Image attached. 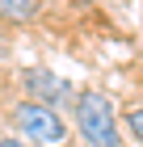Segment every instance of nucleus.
Here are the masks:
<instances>
[{
	"mask_svg": "<svg viewBox=\"0 0 143 147\" xmlns=\"http://www.w3.org/2000/svg\"><path fill=\"white\" fill-rule=\"evenodd\" d=\"M72 118H76V130L84 139V147H122V130H118V118H114V105L101 88H80L76 105H72Z\"/></svg>",
	"mask_w": 143,
	"mask_h": 147,
	"instance_id": "1",
	"label": "nucleus"
},
{
	"mask_svg": "<svg viewBox=\"0 0 143 147\" xmlns=\"http://www.w3.org/2000/svg\"><path fill=\"white\" fill-rule=\"evenodd\" d=\"M13 126H17L30 143H38V147H63V143H67V122H63V113L51 109V105H38V101L13 105Z\"/></svg>",
	"mask_w": 143,
	"mask_h": 147,
	"instance_id": "2",
	"label": "nucleus"
},
{
	"mask_svg": "<svg viewBox=\"0 0 143 147\" xmlns=\"http://www.w3.org/2000/svg\"><path fill=\"white\" fill-rule=\"evenodd\" d=\"M21 84H25V101H38V105H51V109L63 113L67 105H76V92L63 76H55V71H46V67H25L21 71Z\"/></svg>",
	"mask_w": 143,
	"mask_h": 147,
	"instance_id": "3",
	"label": "nucleus"
},
{
	"mask_svg": "<svg viewBox=\"0 0 143 147\" xmlns=\"http://www.w3.org/2000/svg\"><path fill=\"white\" fill-rule=\"evenodd\" d=\"M0 17L13 21V25L34 21V17H38V0H0Z\"/></svg>",
	"mask_w": 143,
	"mask_h": 147,
	"instance_id": "4",
	"label": "nucleus"
},
{
	"mask_svg": "<svg viewBox=\"0 0 143 147\" xmlns=\"http://www.w3.org/2000/svg\"><path fill=\"white\" fill-rule=\"evenodd\" d=\"M126 126H131V135L139 139V147H143V105H131V109H126Z\"/></svg>",
	"mask_w": 143,
	"mask_h": 147,
	"instance_id": "5",
	"label": "nucleus"
},
{
	"mask_svg": "<svg viewBox=\"0 0 143 147\" xmlns=\"http://www.w3.org/2000/svg\"><path fill=\"white\" fill-rule=\"evenodd\" d=\"M0 147H25L21 139H0Z\"/></svg>",
	"mask_w": 143,
	"mask_h": 147,
	"instance_id": "6",
	"label": "nucleus"
},
{
	"mask_svg": "<svg viewBox=\"0 0 143 147\" xmlns=\"http://www.w3.org/2000/svg\"><path fill=\"white\" fill-rule=\"evenodd\" d=\"M76 4H93V0H76Z\"/></svg>",
	"mask_w": 143,
	"mask_h": 147,
	"instance_id": "7",
	"label": "nucleus"
}]
</instances>
